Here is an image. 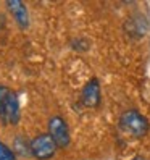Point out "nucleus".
Listing matches in <instances>:
<instances>
[{"instance_id": "7", "label": "nucleus", "mask_w": 150, "mask_h": 160, "mask_svg": "<svg viewBox=\"0 0 150 160\" xmlns=\"http://www.w3.org/2000/svg\"><path fill=\"white\" fill-rule=\"evenodd\" d=\"M7 7H8V10H10L12 16L15 18V21L21 28L29 26V15H27V8H26V5L23 2H18V0L7 2Z\"/></svg>"}, {"instance_id": "6", "label": "nucleus", "mask_w": 150, "mask_h": 160, "mask_svg": "<svg viewBox=\"0 0 150 160\" xmlns=\"http://www.w3.org/2000/svg\"><path fill=\"white\" fill-rule=\"evenodd\" d=\"M124 31L128 32V36L134 37V39H140V37H144L148 31V23L144 16L140 15H134L131 16L129 20L126 21L124 24Z\"/></svg>"}, {"instance_id": "3", "label": "nucleus", "mask_w": 150, "mask_h": 160, "mask_svg": "<svg viewBox=\"0 0 150 160\" xmlns=\"http://www.w3.org/2000/svg\"><path fill=\"white\" fill-rule=\"evenodd\" d=\"M57 142L53 141V138L45 133V134H39L36 136L31 142H29V150L31 154L37 158V160H49L55 155V152H57Z\"/></svg>"}, {"instance_id": "5", "label": "nucleus", "mask_w": 150, "mask_h": 160, "mask_svg": "<svg viewBox=\"0 0 150 160\" xmlns=\"http://www.w3.org/2000/svg\"><path fill=\"white\" fill-rule=\"evenodd\" d=\"M81 100L86 107H97L100 103V84H99V79L97 78H92L86 86L82 89V94H81Z\"/></svg>"}, {"instance_id": "9", "label": "nucleus", "mask_w": 150, "mask_h": 160, "mask_svg": "<svg viewBox=\"0 0 150 160\" xmlns=\"http://www.w3.org/2000/svg\"><path fill=\"white\" fill-rule=\"evenodd\" d=\"M133 160H147L145 157H142V155H137V157H134Z\"/></svg>"}, {"instance_id": "2", "label": "nucleus", "mask_w": 150, "mask_h": 160, "mask_svg": "<svg viewBox=\"0 0 150 160\" xmlns=\"http://www.w3.org/2000/svg\"><path fill=\"white\" fill-rule=\"evenodd\" d=\"M119 128L133 138H144L148 133V121L137 110H126L119 117Z\"/></svg>"}, {"instance_id": "4", "label": "nucleus", "mask_w": 150, "mask_h": 160, "mask_svg": "<svg viewBox=\"0 0 150 160\" xmlns=\"http://www.w3.org/2000/svg\"><path fill=\"white\" fill-rule=\"evenodd\" d=\"M49 134L53 138L58 147H66L70 144L68 123L61 117H52L49 121Z\"/></svg>"}, {"instance_id": "1", "label": "nucleus", "mask_w": 150, "mask_h": 160, "mask_svg": "<svg viewBox=\"0 0 150 160\" xmlns=\"http://www.w3.org/2000/svg\"><path fill=\"white\" fill-rule=\"evenodd\" d=\"M0 120L3 125H16L20 120L18 97L5 86H0Z\"/></svg>"}, {"instance_id": "8", "label": "nucleus", "mask_w": 150, "mask_h": 160, "mask_svg": "<svg viewBox=\"0 0 150 160\" xmlns=\"http://www.w3.org/2000/svg\"><path fill=\"white\" fill-rule=\"evenodd\" d=\"M0 160H16L15 152L0 141Z\"/></svg>"}]
</instances>
